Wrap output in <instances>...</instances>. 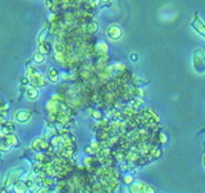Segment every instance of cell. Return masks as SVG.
<instances>
[{
  "mask_svg": "<svg viewBox=\"0 0 205 193\" xmlns=\"http://www.w3.org/2000/svg\"><path fill=\"white\" fill-rule=\"evenodd\" d=\"M49 79L51 80L53 83H57L58 81V79H59V73H58V71L54 67H51L50 69H49Z\"/></svg>",
  "mask_w": 205,
  "mask_h": 193,
  "instance_id": "cell-5",
  "label": "cell"
},
{
  "mask_svg": "<svg viewBox=\"0 0 205 193\" xmlns=\"http://www.w3.org/2000/svg\"><path fill=\"white\" fill-rule=\"evenodd\" d=\"M34 59L37 63H41L42 61H44V53H36L35 57H34Z\"/></svg>",
  "mask_w": 205,
  "mask_h": 193,
  "instance_id": "cell-8",
  "label": "cell"
},
{
  "mask_svg": "<svg viewBox=\"0 0 205 193\" xmlns=\"http://www.w3.org/2000/svg\"><path fill=\"white\" fill-rule=\"evenodd\" d=\"M138 59V56L136 54V53H132V54H131V61L132 62H136Z\"/></svg>",
  "mask_w": 205,
  "mask_h": 193,
  "instance_id": "cell-9",
  "label": "cell"
},
{
  "mask_svg": "<svg viewBox=\"0 0 205 193\" xmlns=\"http://www.w3.org/2000/svg\"><path fill=\"white\" fill-rule=\"evenodd\" d=\"M30 116H31V113L28 111H18V112H15V119H17L19 122L28 121Z\"/></svg>",
  "mask_w": 205,
  "mask_h": 193,
  "instance_id": "cell-4",
  "label": "cell"
},
{
  "mask_svg": "<svg viewBox=\"0 0 205 193\" xmlns=\"http://www.w3.org/2000/svg\"><path fill=\"white\" fill-rule=\"evenodd\" d=\"M191 26L194 27V30L197 32V34H200L203 37H205V23L200 19V17L197 15V13L194 14V18H192Z\"/></svg>",
  "mask_w": 205,
  "mask_h": 193,
  "instance_id": "cell-2",
  "label": "cell"
},
{
  "mask_svg": "<svg viewBox=\"0 0 205 193\" xmlns=\"http://www.w3.org/2000/svg\"><path fill=\"white\" fill-rule=\"evenodd\" d=\"M192 63H194V69H195L197 73L205 72V53L201 48H199V49L194 52Z\"/></svg>",
  "mask_w": 205,
  "mask_h": 193,
  "instance_id": "cell-1",
  "label": "cell"
},
{
  "mask_svg": "<svg viewBox=\"0 0 205 193\" xmlns=\"http://www.w3.org/2000/svg\"><path fill=\"white\" fill-rule=\"evenodd\" d=\"M26 94H27V98H30V99H36L37 95H39V92H37L36 89H34V88H30V89H27Z\"/></svg>",
  "mask_w": 205,
  "mask_h": 193,
  "instance_id": "cell-7",
  "label": "cell"
},
{
  "mask_svg": "<svg viewBox=\"0 0 205 193\" xmlns=\"http://www.w3.org/2000/svg\"><path fill=\"white\" fill-rule=\"evenodd\" d=\"M27 185L23 183V181H15V183H14V191L15 192H26L27 189Z\"/></svg>",
  "mask_w": 205,
  "mask_h": 193,
  "instance_id": "cell-6",
  "label": "cell"
},
{
  "mask_svg": "<svg viewBox=\"0 0 205 193\" xmlns=\"http://www.w3.org/2000/svg\"><path fill=\"white\" fill-rule=\"evenodd\" d=\"M108 35H109L110 39L117 40L122 36V30L118 27V26H110L109 30H108Z\"/></svg>",
  "mask_w": 205,
  "mask_h": 193,
  "instance_id": "cell-3",
  "label": "cell"
}]
</instances>
